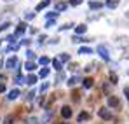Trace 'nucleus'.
I'll use <instances>...</instances> for the list:
<instances>
[{
	"label": "nucleus",
	"mask_w": 129,
	"mask_h": 124,
	"mask_svg": "<svg viewBox=\"0 0 129 124\" xmlns=\"http://www.w3.org/2000/svg\"><path fill=\"white\" fill-rule=\"evenodd\" d=\"M18 65V60L16 58H9L7 61H5V68H9V70H14V66Z\"/></svg>",
	"instance_id": "f257e3e1"
},
{
	"label": "nucleus",
	"mask_w": 129,
	"mask_h": 124,
	"mask_svg": "<svg viewBox=\"0 0 129 124\" xmlns=\"http://www.w3.org/2000/svg\"><path fill=\"white\" fill-rule=\"evenodd\" d=\"M18 96H19V89H12V91L9 93V96H7V98H9V100H16Z\"/></svg>",
	"instance_id": "f03ea898"
},
{
	"label": "nucleus",
	"mask_w": 129,
	"mask_h": 124,
	"mask_svg": "<svg viewBox=\"0 0 129 124\" xmlns=\"http://www.w3.org/2000/svg\"><path fill=\"white\" fill-rule=\"evenodd\" d=\"M61 115H63V117H66V119L72 115V110H70V107H64L63 110H61Z\"/></svg>",
	"instance_id": "7ed1b4c3"
},
{
	"label": "nucleus",
	"mask_w": 129,
	"mask_h": 124,
	"mask_svg": "<svg viewBox=\"0 0 129 124\" xmlns=\"http://www.w3.org/2000/svg\"><path fill=\"white\" fill-rule=\"evenodd\" d=\"M24 30H26V24H24V23H21V24H18V30H16V35L19 37V35H21V33L24 32Z\"/></svg>",
	"instance_id": "20e7f679"
},
{
	"label": "nucleus",
	"mask_w": 129,
	"mask_h": 124,
	"mask_svg": "<svg viewBox=\"0 0 129 124\" xmlns=\"http://www.w3.org/2000/svg\"><path fill=\"white\" fill-rule=\"evenodd\" d=\"M49 5V0H44V2H40L39 5H37V11H42L44 7H47Z\"/></svg>",
	"instance_id": "39448f33"
},
{
	"label": "nucleus",
	"mask_w": 129,
	"mask_h": 124,
	"mask_svg": "<svg viewBox=\"0 0 129 124\" xmlns=\"http://www.w3.org/2000/svg\"><path fill=\"white\" fill-rule=\"evenodd\" d=\"M117 4H119V0H107L108 7H117Z\"/></svg>",
	"instance_id": "423d86ee"
},
{
	"label": "nucleus",
	"mask_w": 129,
	"mask_h": 124,
	"mask_svg": "<svg viewBox=\"0 0 129 124\" xmlns=\"http://www.w3.org/2000/svg\"><path fill=\"white\" fill-rule=\"evenodd\" d=\"M100 115L103 119H110V112H107V110H100Z\"/></svg>",
	"instance_id": "0eeeda50"
},
{
	"label": "nucleus",
	"mask_w": 129,
	"mask_h": 124,
	"mask_svg": "<svg viewBox=\"0 0 129 124\" xmlns=\"http://www.w3.org/2000/svg\"><path fill=\"white\" fill-rule=\"evenodd\" d=\"M64 9H66V4H64V2H59V4L56 5V11H64Z\"/></svg>",
	"instance_id": "6e6552de"
},
{
	"label": "nucleus",
	"mask_w": 129,
	"mask_h": 124,
	"mask_svg": "<svg viewBox=\"0 0 129 124\" xmlns=\"http://www.w3.org/2000/svg\"><path fill=\"white\" fill-rule=\"evenodd\" d=\"M35 81H37V79H35L33 75H28V77H26V84H30V86H31V84H35Z\"/></svg>",
	"instance_id": "1a4fd4ad"
},
{
	"label": "nucleus",
	"mask_w": 129,
	"mask_h": 124,
	"mask_svg": "<svg viewBox=\"0 0 129 124\" xmlns=\"http://www.w3.org/2000/svg\"><path fill=\"white\" fill-rule=\"evenodd\" d=\"M23 82H26V79H23L21 73H18V75H16V84H23Z\"/></svg>",
	"instance_id": "9d476101"
},
{
	"label": "nucleus",
	"mask_w": 129,
	"mask_h": 124,
	"mask_svg": "<svg viewBox=\"0 0 129 124\" xmlns=\"http://www.w3.org/2000/svg\"><path fill=\"white\" fill-rule=\"evenodd\" d=\"M89 5H91V9H100V7H101V4H100V2H91Z\"/></svg>",
	"instance_id": "9b49d317"
},
{
	"label": "nucleus",
	"mask_w": 129,
	"mask_h": 124,
	"mask_svg": "<svg viewBox=\"0 0 129 124\" xmlns=\"http://www.w3.org/2000/svg\"><path fill=\"white\" fill-rule=\"evenodd\" d=\"M108 102H110V105H113V107H119V102H117V98H113V96H112Z\"/></svg>",
	"instance_id": "f8f14e48"
},
{
	"label": "nucleus",
	"mask_w": 129,
	"mask_h": 124,
	"mask_svg": "<svg viewBox=\"0 0 129 124\" xmlns=\"http://www.w3.org/2000/svg\"><path fill=\"white\" fill-rule=\"evenodd\" d=\"M18 47H19V45H18V44H11V45H9V47H7V51H9V53H11V51H16V49H18Z\"/></svg>",
	"instance_id": "ddd939ff"
},
{
	"label": "nucleus",
	"mask_w": 129,
	"mask_h": 124,
	"mask_svg": "<svg viewBox=\"0 0 129 124\" xmlns=\"http://www.w3.org/2000/svg\"><path fill=\"white\" fill-rule=\"evenodd\" d=\"M26 70H28V72H33V70H35V65H33V63H26Z\"/></svg>",
	"instance_id": "4468645a"
},
{
	"label": "nucleus",
	"mask_w": 129,
	"mask_h": 124,
	"mask_svg": "<svg viewBox=\"0 0 129 124\" xmlns=\"http://www.w3.org/2000/svg\"><path fill=\"white\" fill-rule=\"evenodd\" d=\"M9 26H11V23H2V24H0V32H4V30H7Z\"/></svg>",
	"instance_id": "2eb2a0df"
},
{
	"label": "nucleus",
	"mask_w": 129,
	"mask_h": 124,
	"mask_svg": "<svg viewBox=\"0 0 129 124\" xmlns=\"http://www.w3.org/2000/svg\"><path fill=\"white\" fill-rule=\"evenodd\" d=\"M84 86H86V87H91V86H92V79H86V81H84Z\"/></svg>",
	"instance_id": "dca6fc26"
},
{
	"label": "nucleus",
	"mask_w": 129,
	"mask_h": 124,
	"mask_svg": "<svg viewBox=\"0 0 129 124\" xmlns=\"http://www.w3.org/2000/svg\"><path fill=\"white\" fill-rule=\"evenodd\" d=\"M12 121H14V115H7L5 117V124H11Z\"/></svg>",
	"instance_id": "f3484780"
},
{
	"label": "nucleus",
	"mask_w": 129,
	"mask_h": 124,
	"mask_svg": "<svg viewBox=\"0 0 129 124\" xmlns=\"http://www.w3.org/2000/svg\"><path fill=\"white\" fill-rule=\"evenodd\" d=\"M84 32H86V26H84V24H80V26L77 28V33H84Z\"/></svg>",
	"instance_id": "a211bd4d"
},
{
	"label": "nucleus",
	"mask_w": 129,
	"mask_h": 124,
	"mask_svg": "<svg viewBox=\"0 0 129 124\" xmlns=\"http://www.w3.org/2000/svg\"><path fill=\"white\" fill-rule=\"evenodd\" d=\"M47 73H49V70H47V68H44V70H40V77H45Z\"/></svg>",
	"instance_id": "6ab92c4d"
},
{
	"label": "nucleus",
	"mask_w": 129,
	"mask_h": 124,
	"mask_svg": "<svg viewBox=\"0 0 129 124\" xmlns=\"http://www.w3.org/2000/svg\"><path fill=\"white\" fill-rule=\"evenodd\" d=\"M33 16H35V14H31V12H30V14H28V12L24 14V18H26V19H33Z\"/></svg>",
	"instance_id": "aec40b11"
},
{
	"label": "nucleus",
	"mask_w": 129,
	"mask_h": 124,
	"mask_svg": "<svg viewBox=\"0 0 129 124\" xmlns=\"http://www.w3.org/2000/svg\"><path fill=\"white\" fill-rule=\"evenodd\" d=\"M80 2H82V0H70V4H72V5H79Z\"/></svg>",
	"instance_id": "412c9836"
},
{
	"label": "nucleus",
	"mask_w": 129,
	"mask_h": 124,
	"mask_svg": "<svg viewBox=\"0 0 129 124\" xmlns=\"http://www.w3.org/2000/svg\"><path fill=\"white\" fill-rule=\"evenodd\" d=\"M26 56H28V58H30V60H33V56H35V54H33V53H31V51H28V53H26Z\"/></svg>",
	"instance_id": "4be33fe9"
},
{
	"label": "nucleus",
	"mask_w": 129,
	"mask_h": 124,
	"mask_svg": "<svg viewBox=\"0 0 129 124\" xmlns=\"http://www.w3.org/2000/svg\"><path fill=\"white\" fill-rule=\"evenodd\" d=\"M40 63H42V65H47L49 60H47V58H40Z\"/></svg>",
	"instance_id": "5701e85b"
},
{
	"label": "nucleus",
	"mask_w": 129,
	"mask_h": 124,
	"mask_svg": "<svg viewBox=\"0 0 129 124\" xmlns=\"http://www.w3.org/2000/svg\"><path fill=\"white\" fill-rule=\"evenodd\" d=\"M4 91H5V86H4V84H0V93H4Z\"/></svg>",
	"instance_id": "b1692460"
}]
</instances>
